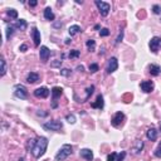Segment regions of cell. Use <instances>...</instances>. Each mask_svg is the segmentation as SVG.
Returning a JSON list of instances; mask_svg holds the SVG:
<instances>
[{"instance_id":"cell-40","label":"cell","mask_w":161,"mask_h":161,"mask_svg":"<svg viewBox=\"0 0 161 161\" xmlns=\"http://www.w3.org/2000/svg\"><path fill=\"white\" fill-rule=\"evenodd\" d=\"M37 115H38V116H43V117H45V116L48 115V112H40V111H37Z\"/></svg>"},{"instance_id":"cell-8","label":"cell","mask_w":161,"mask_h":161,"mask_svg":"<svg viewBox=\"0 0 161 161\" xmlns=\"http://www.w3.org/2000/svg\"><path fill=\"white\" fill-rule=\"evenodd\" d=\"M50 93H52V101H53V103H52V108H57V101H58V98L62 96V93H63V89L61 88V87H53L52 88V91H50Z\"/></svg>"},{"instance_id":"cell-29","label":"cell","mask_w":161,"mask_h":161,"mask_svg":"<svg viewBox=\"0 0 161 161\" xmlns=\"http://www.w3.org/2000/svg\"><path fill=\"white\" fill-rule=\"evenodd\" d=\"M153 155H155L156 157L161 158V141L158 142V146H157V147H156V150L153 151Z\"/></svg>"},{"instance_id":"cell-38","label":"cell","mask_w":161,"mask_h":161,"mask_svg":"<svg viewBox=\"0 0 161 161\" xmlns=\"http://www.w3.org/2000/svg\"><path fill=\"white\" fill-rule=\"evenodd\" d=\"M27 49H28L27 44H22V45L19 47V50H20V52H27Z\"/></svg>"},{"instance_id":"cell-41","label":"cell","mask_w":161,"mask_h":161,"mask_svg":"<svg viewBox=\"0 0 161 161\" xmlns=\"http://www.w3.org/2000/svg\"><path fill=\"white\" fill-rule=\"evenodd\" d=\"M77 71H78V72H83V71H84V67H83L82 64H81V66H77Z\"/></svg>"},{"instance_id":"cell-46","label":"cell","mask_w":161,"mask_h":161,"mask_svg":"<svg viewBox=\"0 0 161 161\" xmlns=\"http://www.w3.org/2000/svg\"><path fill=\"white\" fill-rule=\"evenodd\" d=\"M19 161H24V158H23V157H22V158H19Z\"/></svg>"},{"instance_id":"cell-33","label":"cell","mask_w":161,"mask_h":161,"mask_svg":"<svg viewBox=\"0 0 161 161\" xmlns=\"http://www.w3.org/2000/svg\"><path fill=\"white\" fill-rule=\"evenodd\" d=\"M89 71H91L92 73H96V72L98 71V64H97V63H92V64H89Z\"/></svg>"},{"instance_id":"cell-14","label":"cell","mask_w":161,"mask_h":161,"mask_svg":"<svg viewBox=\"0 0 161 161\" xmlns=\"http://www.w3.org/2000/svg\"><path fill=\"white\" fill-rule=\"evenodd\" d=\"M93 108H97V110H102L103 108V106H104V101H103V96L102 94H98L97 96V98H96V101L94 102H92V104H91Z\"/></svg>"},{"instance_id":"cell-25","label":"cell","mask_w":161,"mask_h":161,"mask_svg":"<svg viewBox=\"0 0 161 161\" xmlns=\"http://www.w3.org/2000/svg\"><path fill=\"white\" fill-rule=\"evenodd\" d=\"M7 15L10 17L12 19H18V12H17L15 9H8Z\"/></svg>"},{"instance_id":"cell-37","label":"cell","mask_w":161,"mask_h":161,"mask_svg":"<svg viewBox=\"0 0 161 161\" xmlns=\"http://www.w3.org/2000/svg\"><path fill=\"white\" fill-rule=\"evenodd\" d=\"M125 156H126V152H125V151H122V152L117 153V158H116V161H123Z\"/></svg>"},{"instance_id":"cell-23","label":"cell","mask_w":161,"mask_h":161,"mask_svg":"<svg viewBox=\"0 0 161 161\" xmlns=\"http://www.w3.org/2000/svg\"><path fill=\"white\" fill-rule=\"evenodd\" d=\"M86 47H87V49H88L89 52H93V50L96 49V42H94L93 39H88V40L86 42Z\"/></svg>"},{"instance_id":"cell-3","label":"cell","mask_w":161,"mask_h":161,"mask_svg":"<svg viewBox=\"0 0 161 161\" xmlns=\"http://www.w3.org/2000/svg\"><path fill=\"white\" fill-rule=\"evenodd\" d=\"M43 128H44V130H47V131L59 132V131L63 128V123H62V121H59V120H56V121H49V122L43 123Z\"/></svg>"},{"instance_id":"cell-11","label":"cell","mask_w":161,"mask_h":161,"mask_svg":"<svg viewBox=\"0 0 161 161\" xmlns=\"http://www.w3.org/2000/svg\"><path fill=\"white\" fill-rule=\"evenodd\" d=\"M140 87H141V89L145 93H151L153 91V88H155V84H153L152 81H142L141 84H140Z\"/></svg>"},{"instance_id":"cell-20","label":"cell","mask_w":161,"mask_h":161,"mask_svg":"<svg viewBox=\"0 0 161 161\" xmlns=\"http://www.w3.org/2000/svg\"><path fill=\"white\" fill-rule=\"evenodd\" d=\"M13 27L15 29H19V30H25L28 28V23L24 19H20V20H17L15 24H13Z\"/></svg>"},{"instance_id":"cell-21","label":"cell","mask_w":161,"mask_h":161,"mask_svg":"<svg viewBox=\"0 0 161 161\" xmlns=\"http://www.w3.org/2000/svg\"><path fill=\"white\" fill-rule=\"evenodd\" d=\"M44 18H45L47 20L52 22V20H54L56 15H54V13L52 12V9H50V8H45V9H44Z\"/></svg>"},{"instance_id":"cell-10","label":"cell","mask_w":161,"mask_h":161,"mask_svg":"<svg viewBox=\"0 0 161 161\" xmlns=\"http://www.w3.org/2000/svg\"><path fill=\"white\" fill-rule=\"evenodd\" d=\"M39 57H40V61H42V62H44V63L49 59V57H50V50H49V48H48V47H45V45H42V47H40V50H39Z\"/></svg>"},{"instance_id":"cell-7","label":"cell","mask_w":161,"mask_h":161,"mask_svg":"<svg viewBox=\"0 0 161 161\" xmlns=\"http://www.w3.org/2000/svg\"><path fill=\"white\" fill-rule=\"evenodd\" d=\"M118 68V61L116 57H111L107 62V66H106V73L107 74H112L113 72H116Z\"/></svg>"},{"instance_id":"cell-13","label":"cell","mask_w":161,"mask_h":161,"mask_svg":"<svg viewBox=\"0 0 161 161\" xmlns=\"http://www.w3.org/2000/svg\"><path fill=\"white\" fill-rule=\"evenodd\" d=\"M142 148H143V141L142 140H136L135 143L131 147V152L133 155H140L141 151H142Z\"/></svg>"},{"instance_id":"cell-19","label":"cell","mask_w":161,"mask_h":161,"mask_svg":"<svg viewBox=\"0 0 161 161\" xmlns=\"http://www.w3.org/2000/svg\"><path fill=\"white\" fill-rule=\"evenodd\" d=\"M38 81H39V74H38L37 72H30V73H28V76H27V82H28V83L33 84V83H35V82H38Z\"/></svg>"},{"instance_id":"cell-28","label":"cell","mask_w":161,"mask_h":161,"mask_svg":"<svg viewBox=\"0 0 161 161\" xmlns=\"http://www.w3.org/2000/svg\"><path fill=\"white\" fill-rule=\"evenodd\" d=\"M93 91H94V86H89V87L86 89V98H84V101H87V99H88V98L92 96Z\"/></svg>"},{"instance_id":"cell-31","label":"cell","mask_w":161,"mask_h":161,"mask_svg":"<svg viewBox=\"0 0 161 161\" xmlns=\"http://www.w3.org/2000/svg\"><path fill=\"white\" fill-rule=\"evenodd\" d=\"M72 74V71L68 69V68H62L61 69V76H64V77H68Z\"/></svg>"},{"instance_id":"cell-43","label":"cell","mask_w":161,"mask_h":161,"mask_svg":"<svg viewBox=\"0 0 161 161\" xmlns=\"http://www.w3.org/2000/svg\"><path fill=\"white\" fill-rule=\"evenodd\" d=\"M53 27H54V28H61L62 23H54V24H53Z\"/></svg>"},{"instance_id":"cell-6","label":"cell","mask_w":161,"mask_h":161,"mask_svg":"<svg viewBox=\"0 0 161 161\" xmlns=\"http://www.w3.org/2000/svg\"><path fill=\"white\" fill-rule=\"evenodd\" d=\"M14 96L20 99H27L28 98V89L23 84H15L14 86Z\"/></svg>"},{"instance_id":"cell-9","label":"cell","mask_w":161,"mask_h":161,"mask_svg":"<svg viewBox=\"0 0 161 161\" xmlns=\"http://www.w3.org/2000/svg\"><path fill=\"white\" fill-rule=\"evenodd\" d=\"M148 47H150V50L152 53H157L161 49V38L160 37L151 38L150 42H148Z\"/></svg>"},{"instance_id":"cell-36","label":"cell","mask_w":161,"mask_h":161,"mask_svg":"<svg viewBox=\"0 0 161 161\" xmlns=\"http://www.w3.org/2000/svg\"><path fill=\"white\" fill-rule=\"evenodd\" d=\"M99 35H101V37H107V35H110V30L107 29V28H103V29H101Z\"/></svg>"},{"instance_id":"cell-27","label":"cell","mask_w":161,"mask_h":161,"mask_svg":"<svg viewBox=\"0 0 161 161\" xmlns=\"http://www.w3.org/2000/svg\"><path fill=\"white\" fill-rule=\"evenodd\" d=\"M79 56H81V52H79V50H77V49L71 50V52H69V54H68V57H69L71 59H73V58H78Z\"/></svg>"},{"instance_id":"cell-2","label":"cell","mask_w":161,"mask_h":161,"mask_svg":"<svg viewBox=\"0 0 161 161\" xmlns=\"http://www.w3.org/2000/svg\"><path fill=\"white\" fill-rule=\"evenodd\" d=\"M72 153H73V147H72L69 143H66V145H63V146L59 148V151L57 152V155H56V161H63V160L68 158Z\"/></svg>"},{"instance_id":"cell-35","label":"cell","mask_w":161,"mask_h":161,"mask_svg":"<svg viewBox=\"0 0 161 161\" xmlns=\"http://www.w3.org/2000/svg\"><path fill=\"white\" fill-rule=\"evenodd\" d=\"M116 158H117L116 152H112V153H110L108 156H107V161H116Z\"/></svg>"},{"instance_id":"cell-30","label":"cell","mask_w":161,"mask_h":161,"mask_svg":"<svg viewBox=\"0 0 161 161\" xmlns=\"http://www.w3.org/2000/svg\"><path fill=\"white\" fill-rule=\"evenodd\" d=\"M122 39H123V30H121V32L118 33V37H117L116 40H115V45H118V44L122 42Z\"/></svg>"},{"instance_id":"cell-1","label":"cell","mask_w":161,"mask_h":161,"mask_svg":"<svg viewBox=\"0 0 161 161\" xmlns=\"http://www.w3.org/2000/svg\"><path fill=\"white\" fill-rule=\"evenodd\" d=\"M48 143H49V141L44 136H40L38 138H30L27 142V151L32 152L35 158H39L40 156H43L45 153Z\"/></svg>"},{"instance_id":"cell-47","label":"cell","mask_w":161,"mask_h":161,"mask_svg":"<svg viewBox=\"0 0 161 161\" xmlns=\"http://www.w3.org/2000/svg\"><path fill=\"white\" fill-rule=\"evenodd\" d=\"M160 132H161V123H160Z\"/></svg>"},{"instance_id":"cell-24","label":"cell","mask_w":161,"mask_h":161,"mask_svg":"<svg viewBox=\"0 0 161 161\" xmlns=\"http://www.w3.org/2000/svg\"><path fill=\"white\" fill-rule=\"evenodd\" d=\"M0 63H2V73H0V76L2 77H4L5 76V73H7V62H5V58L4 57H2V59H0Z\"/></svg>"},{"instance_id":"cell-45","label":"cell","mask_w":161,"mask_h":161,"mask_svg":"<svg viewBox=\"0 0 161 161\" xmlns=\"http://www.w3.org/2000/svg\"><path fill=\"white\" fill-rule=\"evenodd\" d=\"M76 3H77V4H83L82 0H76Z\"/></svg>"},{"instance_id":"cell-4","label":"cell","mask_w":161,"mask_h":161,"mask_svg":"<svg viewBox=\"0 0 161 161\" xmlns=\"http://www.w3.org/2000/svg\"><path fill=\"white\" fill-rule=\"evenodd\" d=\"M125 120H126V117H125V113L123 112H121V111L120 112H116L112 116V118H111V125L113 127L118 128V127H121L125 123Z\"/></svg>"},{"instance_id":"cell-34","label":"cell","mask_w":161,"mask_h":161,"mask_svg":"<svg viewBox=\"0 0 161 161\" xmlns=\"http://www.w3.org/2000/svg\"><path fill=\"white\" fill-rule=\"evenodd\" d=\"M152 13H153V14H161V7L157 5V4L153 5V7H152Z\"/></svg>"},{"instance_id":"cell-17","label":"cell","mask_w":161,"mask_h":161,"mask_svg":"<svg viewBox=\"0 0 161 161\" xmlns=\"http://www.w3.org/2000/svg\"><path fill=\"white\" fill-rule=\"evenodd\" d=\"M146 137L150 141H156V138H157V131H156V128L155 127H150L146 131Z\"/></svg>"},{"instance_id":"cell-15","label":"cell","mask_w":161,"mask_h":161,"mask_svg":"<svg viewBox=\"0 0 161 161\" xmlns=\"http://www.w3.org/2000/svg\"><path fill=\"white\" fill-rule=\"evenodd\" d=\"M79 155H81V157L84 158L86 161H92V160H93V152H92V150H89V148H82L81 152H79Z\"/></svg>"},{"instance_id":"cell-16","label":"cell","mask_w":161,"mask_h":161,"mask_svg":"<svg viewBox=\"0 0 161 161\" xmlns=\"http://www.w3.org/2000/svg\"><path fill=\"white\" fill-rule=\"evenodd\" d=\"M32 38L34 40V45L35 47H39V44H40V32L37 28H33L32 29Z\"/></svg>"},{"instance_id":"cell-26","label":"cell","mask_w":161,"mask_h":161,"mask_svg":"<svg viewBox=\"0 0 161 161\" xmlns=\"http://www.w3.org/2000/svg\"><path fill=\"white\" fill-rule=\"evenodd\" d=\"M14 29H15V28H14L13 25H8V27H7V34H5V35H7V39H8V40H9L10 37L14 34Z\"/></svg>"},{"instance_id":"cell-5","label":"cell","mask_w":161,"mask_h":161,"mask_svg":"<svg viewBox=\"0 0 161 161\" xmlns=\"http://www.w3.org/2000/svg\"><path fill=\"white\" fill-rule=\"evenodd\" d=\"M94 4H96V7L98 8L99 14H101L102 17H107V15H108V13H110V10H111V5H110L108 3L101 2V0H96Z\"/></svg>"},{"instance_id":"cell-12","label":"cell","mask_w":161,"mask_h":161,"mask_svg":"<svg viewBox=\"0 0 161 161\" xmlns=\"http://www.w3.org/2000/svg\"><path fill=\"white\" fill-rule=\"evenodd\" d=\"M49 93H50V91L47 87H39L34 91V96L37 98H47L49 96Z\"/></svg>"},{"instance_id":"cell-32","label":"cell","mask_w":161,"mask_h":161,"mask_svg":"<svg viewBox=\"0 0 161 161\" xmlns=\"http://www.w3.org/2000/svg\"><path fill=\"white\" fill-rule=\"evenodd\" d=\"M66 120H67L69 123H76V116H74V115H67V116H66Z\"/></svg>"},{"instance_id":"cell-42","label":"cell","mask_w":161,"mask_h":161,"mask_svg":"<svg viewBox=\"0 0 161 161\" xmlns=\"http://www.w3.org/2000/svg\"><path fill=\"white\" fill-rule=\"evenodd\" d=\"M61 64H62V61H58V62L53 63V67H58V66H61Z\"/></svg>"},{"instance_id":"cell-44","label":"cell","mask_w":161,"mask_h":161,"mask_svg":"<svg viewBox=\"0 0 161 161\" xmlns=\"http://www.w3.org/2000/svg\"><path fill=\"white\" fill-rule=\"evenodd\" d=\"M71 42H72V39H71V38H67V39H66V42H64V43H66V44H69V43H71Z\"/></svg>"},{"instance_id":"cell-22","label":"cell","mask_w":161,"mask_h":161,"mask_svg":"<svg viewBox=\"0 0 161 161\" xmlns=\"http://www.w3.org/2000/svg\"><path fill=\"white\" fill-rule=\"evenodd\" d=\"M81 32H82V29H81V27H79V25H71V27H69V29H68V33H69V35H71V37H73V35H76V34L81 33Z\"/></svg>"},{"instance_id":"cell-18","label":"cell","mask_w":161,"mask_h":161,"mask_svg":"<svg viewBox=\"0 0 161 161\" xmlns=\"http://www.w3.org/2000/svg\"><path fill=\"white\" fill-rule=\"evenodd\" d=\"M148 72H150V74H151V76L157 77V76L161 73V67H160L158 64H150V67H148Z\"/></svg>"},{"instance_id":"cell-39","label":"cell","mask_w":161,"mask_h":161,"mask_svg":"<svg viewBox=\"0 0 161 161\" xmlns=\"http://www.w3.org/2000/svg\"><path fill=\"white\" fill-rule=\"evenodd\" d=\"M37 4H38L37 0H32V2H29V5L30 7H37Z\"/></svg>"}]
</instances>
